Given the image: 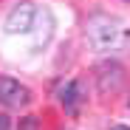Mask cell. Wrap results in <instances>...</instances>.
<instances>
[{
    "instance_id": "6da1fadb",
    "label": "cell",
    "mask_w": 130,
    "mask_h": 130,
    "mask_svg": "<svg viewBox=\"0 0 130 130\" xmlns=\"http://www.w3.org/2000/svg\"><path fill=\"white\" fill-rule=\"evenodd\" d=\"M88 37H91V42L96 48H102V51H107V48H116V45H122V42L127 40V31L116 23V20H110V17H93L91 23H88Z\"/></svg>"
},
{
    "instance_id": "7a4b0ae2",
    "label": "cell",
    "mask_w": 130,
    "mask_h": 130,
    "mask_svg": "<svg viewBox=\"0 0 130 130\" xmlns=\"http://www.w3.org/2000/svg\"><path fill=\"white\" fill-rule=\"evenodd\" d=\"M34 17H37L34 3H20V6H14L9 11L3 28H6V34H28L34 28Z\"/></svg>"
},
{
    "instance_id": "3957f363",
    "label": "cell",
    "mask_w": 130,
    "mask_h": 130,
    "mask_svg": "<svg viewBox=\"0 0 130 130\" xmlns=\"http://www.w3.org/2000/svg\"><path fill=\"white\" fill-rule=\"evenodd\" d=\"M31 102V91L26 85H20L11 76H0V105L6 107H23Z\"/></svg>"
},
{
    "instance_id": "277c9868",
    "label": "cell",
    "mask_w": 130,
    "mask_h": 130,
    "mask_svg": "<svg viewBox=\"0 0 130 130\" xmlns=\"http://www.w3.org/2000/svg\"><path fill=\"white\" fill-rule=\"evenodd\" d=\"M96 82H99V91L107 93V91H116L122 85V68L116 62H105L96 68Z\"/></svg>"
},
{
    "instance_id": "5b68a950",
    "label": "cell",
    "mask_w": 130,
    "mask_h": 130,
    "mask_svg": "<svg viewBox=\"0 0 130 130\" xmlns=\"http://www.w3.org/2000/svg\"><path fill=\"white\" fill-rule=\"evenodd\" d=\"M59 105L65 107V110H76V107H79V102H82V85L76 82V79H68V82H65L62 85V88H59Z\"/></svg>"
},
{
    "instance_id": "8992f818",
    "label": "cell",
    "mask_w": 130,
    "mask_h": 130,
    "mask_svg": "<svg viewBox=\"0 0 130 130\" xmlns=\"http://www.w3.org/2000/svg\"><path fill=\"white\" fill-rule=\"evenodd\" d=\"M0 130H9V116H0Z\"/></svg>"
},
{
    "instance_id": "52a82bcc",
    "label": "cell",
    "mask_w": 130,
    "mask_h": 130,
    "mask_svg": "<svg viewBox=\"0 0 130 130\" xmlns=\"http://www.w3.org/2000/svg\"><path fill=\"white\" fill-rule=\"evenodd\" d=\"M113 130H130V127H124V124H119V127H113Z\"/></svg>"
}]
</instances>
